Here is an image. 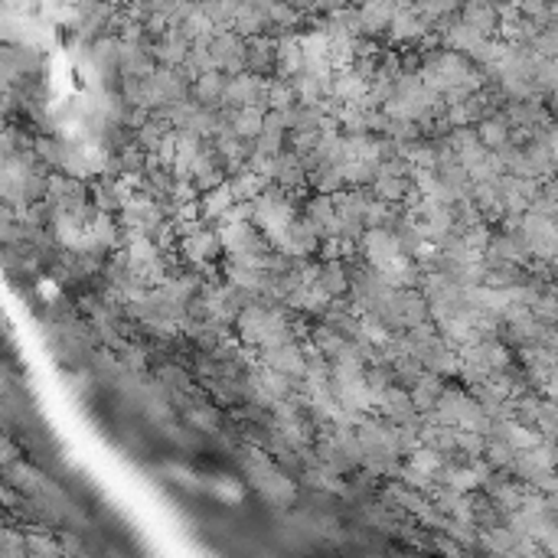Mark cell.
<instances>
[{
	"instance_id": "1",
	"label": "cell",
	"mask_w": 558,
	"mask_h": 558,
	"mask_svg": "<svg viewBox=\"0 0 558 558\" xmlns=\"http://www.w3.org/2000/svg\"><path fill=\"white\" fill-rule=\"evenodd\" d=\"M242 467H245V477L249 484L265 496L271 506H291L298 490H294V480L278 467L265 451H245L242 457Z\"/></svg>"
},
{
	"instance_id": "2",
	"label": "cell",
	"mask_w": 558,
	"mask_h": 558,
	"mask_svg": "<svg viewBox=\"0 0 558 558\" xmlns=\"http://www.w3.org/2000/svg\"><path fill=\"white\" fill-rule=\"evenodd\" d=\"M268 89H271V79H265L261 73H245L239 75H229L226 82V98H222V105L226 108H245V105H259L268 112Z\"/></svg>"
},
{
	"instance_id": "3",
	"label": "cell",
	"mask_w": 558,
	"mask_h": 558,
	"mask_svg": "<svg viewBox=\"0 0 558 558\" xmlns=\"http://www.w3.org/2000/svg\"><path fill=\"white\" fill-rule=\"evenodd\" d=\"M425 36H431V20L421 14L418 0H405L398 4L396 10V20L388 26V40L396 43V46H418Z\"/></svg>"
},
{
	"instance_id": "4",
	"label": "cell",
	"mask_w": 558,
	"mask_h": 558,
	"mask_svg": "<svg viewBox=\"0 0 558 558\" xmlns=\"http://www.w3.org/2000/svg\"><path fill=\"white\" fill-rule=\"evenodd\" d=\"M359 255H363L372 268H382V265H388V261H396L398 255H405L398 229H388V226L366 229L363 239H359Z\"/></svg>"
},
{
	"instance_id": "5",
	"label": "cell",
	"mask_w": 558,
	"mask_h": 558,
	"mask_svg": "<svg viewBox=\"0 0 558 558\" xmlns=\"http://www.w3.org/2000/svg\"><path fill=\"white\" fill-rule=\"evenodd\" d=\"M212 56H216L219 69L226 75H239L249 69V40L235 30H219L212 36Z\"/></svg>"
},
{
	"instance_id": "6",
	"label": "cell",
	"mask_w": 558,
	"mask_h": 558,
	"mask_svg": "<svg viewBox=\"0 0 558 558\" xmlns=\"http://www.w3.org/2000/svg\"><path fill=\"white\" fill-rule=\"evenodd\" d=\"M275 249L284 251L288 259H308V255H314L320 249V235H317V229L310 226L308 219H294L291 226L284 229Z\"/></svg>"
},
{
	"instance_id": "7",
	"label": "cell",
	"mask_w": 558,
	"mask_h": 558,
	"mask_svg": "<svg viewBox=\"0 0 558 558\" xmlns=\"http://www.w3.org/2000/svg\"><path fill=\"white\" fill-rule=\"evenodd\" d=\"M261 359H265L271 369L288 372V376L298 382H304V376H308V353H304V347H300L298 340L284 343V347L261 349Z\"/></svg>"
},
{
	"instance_id": "8",
	"label": "cell",
	"mask_w": 558,
	"mask_h": 558,
	"mask_svg": "<svg viewBox=\"0 0 558 558\" xmlns=\"http://www.w3.org/2000/svg\"><path fill=\"white\" fill-rule=\"evenodd\" d=\"M177 245H180V255L196 268H206L219 251H222V239H219V232H210V229H200V232H193V235H183Z\"/></svg>"
},
{
	"instance_id": "9",
	"label": "cell",
	"mask_w": 558,
	"mask_h": 558,
	"mask_svg": "<svg viewBox=\"0 0 558 558\" xmlns=\"http://www.w3.org/2000/svg\"><path fill=\"white\" fill-rule=\"evenodd\" d=\"M379 415H386V418L396 421V425H408V421L421 418L418 405H415V398H412V388L398 386V382L396 386H388L379 398Z\"/></svg>"
},
{
	"instance_id": "10",
	"label": "cell",
	"mask_w": 558,
	"mask_h": 558,
	"mask_svg": "<svg viewBox=\"0 0 558 558\" xmlns=\"http://www.w3.org/2000/svg\"><path fill=\"white\" fill-rule=\"evenodd\" d=\"M219 239H222V251H226V255H239V251H265V242H261V235L251 229V222H222Z\"/></svg>"
},
{
	"instance_id": "11",
	"label": "cell",
	"mask_w": 558,
	"mask_h": 558,
	"mask_svg": "<svg viewBox=\"0 0 558 558\" xmlns=\"http://www.w3.org/2000/svg\"><path fill=\"white\" fill-rule=\"evenodd\" d=\"M190 46H193V43L186 40L183 33L173 26V30H167V33L157 36V43L151 46V53H154L157 63L167 65V69H180V65L190 59Z\"/></svg>"
},
{
	"instance_id": "12",
	"label": "cell",
	"mask_w": 558,
	"mask_h": 558,
	"mask_svg": "<svg viewBox=\"0 0 558 558\" xmlns=\"http://www.w3.org/2000/svg\"><path fill=\"white\" fill-rule=\"evenodd\" d=\"M288 308L300 310V314H327V308L333 304L330 291H327L324 284H298L291 294H288V300H284Z\"/></svg>"
},
{
	"instance_id": "13",
	"label": "cell",
	"mask_w": 558,
	"mask_h": 558,
	"mask_svg": "<svg viewBox=\"0 0 558 558\" xmlns=\"http://www.w3.org/2000/svg\"><path fill=\"white\" fill-rule=\"evenodd\" d=\"M396 10H398L396 0H363V4H359L363 33H369V36L388 33V26H392V20H396Z\"/></svg>"
},
{
	"instance_id": "14",
	"label": "cell",
	"mask_w": 558,
	"mask_h": 558,
	"mask_svg": "<svg viewBox=\"0 0 558 558\" xmlns=\"http://www.w3.org/2000/svg\"><path fill=\"white\" fill-rule=\"evenodd\" d=\"M226 82L229 75L222 69H212V73H202L200 79L190 85V95L206 108H219L222 105V98H226Z\"/></svg>"
},
{
	"instance_id": "15",
	"label": "cell",
	"mask_w": 558,
	"mask_h": 558,
	"mask_svg": "<svg viewBox=\"0 0 558 558\" xmlns=\"http://www.w3.org/2000/svg\"><path fill=\"white\" fill-rule=\"evenodd\" d=\"M157 69V59L151 53V46L141 43L122 40V79L124 75H151Z\"/></svg>"
},
{
	"instance_id": "16",
	"label": "cell",
	"mask_w": 558,
	"mask_h": 558,
	"mask_svg": "<svg viewBox=\"0 0 558 558\" xmlns=\"http://www.w3.org/2000/svg\"><path fill=\"white\" fill-rule=\"evenodd\" d=\"M461 20L474 26V30H480L484 36H490V33H496V26H500V10H496L490 0H464Z\"/></svg>"
},
{
	"instance_id": "17",
	"label": "cell",
	"mask_w": 558,
	"mask_h": 558,
	"mask_svg": "<svg viewBox=\"0 0 558 558\" xmlns=\"http://www.w3.org/2000/svg\"><path fill=\"white\" fill-rule=\"evenodd\" d=\"M300 73H304V46H300V36H281L278 40V56H275V75L294 79Z\"/></svg>"
},
{
	"instance_id": "18",
	"label": "cell",
	"mask_w": 558,
	"mask_h": 558,
	"mask_svg": "<svg viewBox=\"0 0 558 558\" xmlns=\"http://www.w3.org/2000/svg\"><path fill=\"white\" fill-rule=\"evenodd\" d=\"M275 183H281L284 190H300L308 183V163L298 151H281L278 154V171H275Z\"/></svg>"
},
{
	"instance_id": "19",
	"label": "cell",
	"mask_w": 558,
	"mask_h": 558,
	"mask_svg": "<svg viewBox=\"0 0 558 558\" xmlns=\"http://www.w3.org/2000/svg\"><path fill=\"white\" fill-rule=\"evenodd\" d=\"M308 183L314 186V193H337V190L347 186V180H343L340 163L317 161L314 167L308 171Z\"/></svg>"
},
{
	"instance_id": "20",
	"label": "cell",
	"mask_w": 558,
	"mask_h": 558,
	"mask_svg": "<svg viewBox=\"0 0 558 558\" xmlns=\"http://www.w3.org/2000/svg\"><path fill=\"white\" fill-rule=\"evenodd\" d=\"M441 392H445V379L431 369L421 372L418 382L412 386V398H415V405H418V412H431L437 405V398H441Z\"/></svg>"
},
{
	"instance_id": "21",
	"label": "cell",
	"mask_w": 558,
	"mask_h": 558,
	"mask_svg": "<svg viewBox=\"0 0 558 558\" xmlns=\"http://www.w3.org/2000/svg\"><path fill=\"white\" fill-rule=\"evenodd\" d=\"M232 131L239 138L255 141L261 131H265V108H259V105L232 108Z\"/></svg>"
},
{
	"instance_id": "22",
	"label": "cell",
	"mask_w": 558,
	"mask_h": 558,
	"mask_svg": "<svg viewBox=\"0 0 558 558\" xmlns=\"http://www.w3.org/2000/svg\"><path fill=\"white\" fill-rule=\"evenodd\" d=\"M229 183H232L235 200H259V196L268 190V183H271V180L261 177V173H255L249 163H245L242 171H235L232 177H229Z\"/></svg>"
},
{
	"instance_id": "23",
	"label": "cell",
	"mask_w": 558,
	"mask_h": 558,
	"mask_svg": "<svg viewBox=\"0 0 558 558\" xmlns=\"http://www.w3.org/2000/svg\"><path fill=\"white\" fill-rule=\"evenodd\" d=\"M275 56H278V40L259 33V36H249V69L251 73H265V69H275Z\"/></svg>"
},
{
	"instance_id": "24",
	"label": "cell",
	"mask_w": 558,
	"mask_h": 558,
	"mask_svg": "<svg viewBox=\"0 0 558 558\" xmlns=\"http://www.w3.org/2000/svg\"><path fill=\"white\" fill-rule=\"evenodd\" d=\"M200 202H202V219H222L229 206H235L232 183L226 180V183H219V186H212V190H206Z\"/></svg>"
},
{
	"instance_id": "25",
	"label": "cell",
	"mask_w": 558,
	"mask_h": 558,
	"mask_svg": "<svg viewBox=\"0 0 558 558\" xmlns=\"http://www.w3.org/2000/svg\"><path fill=\"white\" fill-rule=\"evenodd\" d=\"M320 284L330 291V298H347L353 281H349V268L343 265V259L324 261V268H320Z\"/></svg>"
},
{
	"instance_id": "26",
	"label": "cell",
	"mask_w": 558,
	"mask_h": 558,
	"mask_svg": "<svg viewBox=\"0 0 558 558\" xmlns=\"http://www.w3.org/2000/svg\"><path fill=\"white\" fill-rule=\"evenodd\" d=\"M89 232L95 235V245L102 249V255L112 251V249H118V242H122V235H118V226H114L112 212L98 210L95 216H92V222H89Z\"/></svg>"
},
{
	"instance_id": "27",
	"label": "cell",
	"mask_w": 558,
	"mask_h": 558,
	"mask_svg": "<svg viewBox=\"0 0 558 558\" xmlns=\"http://www.w3.org/2000/svg\"><path fill=\"white\" fill-rule=\"evenodd\" d=\"M477 138L490 151H500V147L510 144V124H506V118H484L477 128Z\"/></svg>"
},
{
	"instance_id": "28",
	"label": "cell",
	"mask_w": 558,
	"mask_h": 558,
	"mask_svg": "<svg viewBox=\"0 0 558 558\" xmlns=\"http://www.w3.org/2000/svg\"><path fill=\"white\" fill-rule=\"evenodd\" d=\"M298 105V89H294V79H284V75H275L271 79V89H268V108H294Z\"/></svg>"
},
{
	"instance_id": "29",
	"label": "cell",
	"mask_w": 558,
	"mask_h": 558,
	"mask_svg": "<svg viewBox=\"0 0 558 558\" xmlns=\"http://www.w3.org/2000/svg\"><path fill=\"white\" fill-rule=\"evenodd\" d=\"M340 171H343L347 186H372L376 177H379V167H376V163H366V161H343Z\"/></svg>"
},
{
	"instance_id": "30",
	"label": "cell",
	"mask_w": 558,
	"mask_h": 558,
	"mask_svg": "<svg viewBox=\"0 0 558 558\" xmlns=\"http://www.w3.org/2000/svg\"><path fill=\"white\" fill-rule=\"evenodd\" d=\"M398 480L402 484H408L412 490H421V494H435V474H428V470H421V467H415L412 461H405V464H398Z\"/></svg>"
},
{
	"instance_id": "31",
	"label": "cell",
	"mask_w": 558,
	"mask_h": 558,
	"mask_svg": "<svg viewBox=\"0 0 558 558\" xmlns=\"http://www.w3.org/2000/svg\"><path fill=\"white\" fill-rule=\"evenodd\" d=\"M408 461L415 464V467H421V470H428V474H441L445 470V464H447V454L445 451H437V447H431V445H418L415 451H408Z\"/></svg>"
},
{
	"instance_id": "32",
	"label": "cell",
	"mask_w": 558,
	"mask_h": 558,
	"mask_svg": "<svg viewBox=\"0 0 558 558\" xmlns=\"http://www.w3.org/2000/svg\"><path fill=\"white\" fill-rule=\"evenodd\" d=\"M167 131H171V124L163 122V118H151V122L141 124V128L134 131V141L144 147L147 154H154L157 147H161V141H163V134H167Z\"/></svg>"
},
{
	"instance_id": "33",
	"label": "cell",
	"mask_w": 558,
	"mask_h": 558,
	"mask_svg": "<svg viewBox=\"0 0 558 558\" xmlns=\"http://www.w3.org/2000/svg\"><path fill=\"white\" fill-rule=\"evenodd\" d=\"M408 186H412V180L408 177H376L372 193L386 202H402L405 193H408Z\"/></svg>"
},
{
	"instance_id": "34",
	"label": "cell",
	"mask_w": 558,
	"mask_h": 558,
	"mask_svg": "<svg viewBox=\"0 0 558 558\" xmlns=\"http://www.w3.org/2000/svg\"><path fill=\"white\" fill-rule=\"evenodd\" d=\"M392 369H396V379L398 386L412 388L415 382H418V376L425 372V363H421L418 357H412V353H402V357L392 359Z\"/></svg>"
},
{
	"instance_id": "35",
	"label": "cell",
	"mask_w": 558,
	"mask_h": 558,
	"mask_svg": "<svg viewBox=\"0 0 558 558\" xmlns=\"http://www.w3.org/2000/svg\"><path fill=\"white\" fill-rule=\"evenodd\" d=\"M268 16H271V26H278V30H291V26L300 20V7H294L291 0H275L271 10H268Z\"/></svg>"
},
{
	"instance_id": "36",
	"label": "cell",
	"mask_w": 558,
	"mask_h": 558,
	"mask_svg": "<svg viewBox=\"0 0 558 558\" xmlns=\"http://www.w3.org/2000/svg\"><path fill=\"white\" fill-rule=\"evenodd\" d=\"M486 451V435L474 428H457V454H470V457H480Z\"/></svg>"
},
{
	"instance_id": "37",
	"label": "cell",
	"mask_w": 558,
	"mask_h": 558,
	"mask_svg": "<svg viewBox=\"0 0 558 558\" xmlns=\"http://www.w3.org/2000/svg\"><path fill=\"white\" fill-rule=\"evenodd\" d=\"M26 549H30V555H40V558L63 555V545H59L56 539H53V535H46V533L26 535Z\"/></svg>"
},
{
	"instance_id": "38",
	"label": "cell",
	"mask_w": 558,
	"mask_h": 558,
	"mask_svg": "<svg viewBox=\"0 0 558 558\" xmlns=\"http://www.w3.org/2000/svg\"><path fill=\"white\" fill-rule=\"evenodd\" d=\"M186 418H190V425H196L200 431H219V415L212 412L210 405H193L190 412H186Z\"/></svg>"
},
{
	"instance_id": "39",
	"label": "cell",
	"mask_w": 558,
	"mask_h": 558,
	"mask_svg": "<svg viewBox=\"0 0 558 558\" xmlns=\"http://www.w3.org/2000/svg\"><path fill=\"white\" fill-rule=\"evenodd\" d=\"M284 141H288V131H275V128H265L255 138V151H265V154H281L284 151Z\"/></svg>"
},
{
	"instance_id": "40",
	"label": "cell",
	"mask_w": 558,
	"mask_h": 558,
	"mask_svg": "<svg viewBox=\"0 0 558 558\" xmlns=\"http://www.w3.org/2000/svg\"><path fill=\"white\" fill-rule=\"evenodd\" d=\"M63 151H65V141H53V138H40V141H36V154H40V161L53 163V167H59V163H63Z\"/></svg>"
},
{
	"instance_id": "41",
	"label": "cell",
	"mask_w": 558,
	"mask_h": 558,
	"mask_svg": "<svg viewBox=\"0 0 558 558\" xmlns=\"http://www.w3.org/2000/svg\"><path fill=\"white\" fill-rule=\"evenodd\" d=\"M412 167H421V171H437V167H441V157H437L435 144H418L415 147Z\"/></svg>"
},
{
	"instance_id": "42",
	"label": "cell",
	"mask_w": 558,
	"mask_h": 558,
	"mask_svg": "<svg viewBox=\"0 0 558 558\" xmlns=\"http://www.w3.org/2000/svg\"><path fill=\"white\" fill-rule=\"evenodd\" d=\"M177 138H180V131H177V128H171V131H167V134H163L161 147H157V151H154L157 161H161L163 167H173V161H177Z\"/></svg>"
},
{
	"instance_id": "43",
	"label": "cell",
	"mask_w": 558,
	"mask_h": 558,
	"mask_svg": "<svg viewBox=\"0 0 558 558\" xmlns=\"http://www.w3.org/2000/svg\"><path fill=\"white\" fill-rule=\"evenodd\" d=\"M161 379L167 382V386L186 388V372L177 369V366H163V369H161Z\"/></svg>"
},
{
	"instance_id": "44",
	"label": "cell",
	"mask_w": 558,
	"mask_h": 558,
	"mask_svg": "<svg viewBox=\"0 0 558 558\" xmlns=\"http://www.w3.org/2000/svg\"><path fill=\"white\" fill-rule=\"evenodd\" d=\"M63 552H82V543L73 533H63Z\"/></svg>"
},
{
	"instance_id": "45",
	"label": "cell",
	"mask_w": 558,
	"mask_h": 558,
	"mask_svg": "<svg viewBox=\"0 0 558 558\" xmlns=\"http://www.w3.org/2000/svg\"><path fill=\"white\" fill-rule=\"evenodd\" d=\"M396 4H405V0H396Z\"/></svg>"
},
{
	"instance_id": "46",
	"label": "cell",
	"mask_w": 558,
	"mask_h": 558,
	"mask_svg": "<svg viewBox=\"0 0 558 558\" xmlns=\"http://www.w3.org/2000/svg\"><path fill=\"white\" fill-rule=\"evenodd\" d=\"M555 271H558V261H555Z\"/></svg>"
}]
</instances>
